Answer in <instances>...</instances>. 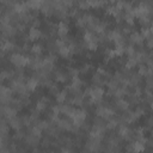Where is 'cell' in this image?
I'll list each match as a JSON object with an SVG mask.
<instances>
[{
	"label": "cell",
	"mask_w": 153,
	"mask_h": 153,
	"mask_svg": "<svg viewBox=\"0 0 153 153\" xmlns=\"http://www.w3.org/2000/svg\"><path fill=\"white\" fill-rule=\"evenodd\" d=\"M68 31H69V26H68L67 22L63 20V22H60L59 25H56V32H57V35L60 36V38L67 37Z\"/></svg>",
	"instance_id": "cell-1"
},
{
	"label": "cell",
	"mask_w": 153,
	"mask_h": 153,
	"mask_svg": "<svg viewBox=\"0 0 153 153\" xmlns=\"http://www.w3.org/2000/svg\"><path fill=\"white\" fill-rule=\"evenodd\" d=\"M41 36H42V31L39 30V27H33V26L30 27V30H29V32H27V38H29V41L36 42V41H38V39L41 38Z\"/></svg>",
	"instance_id": "cell-2"
},
{
	"label": "cell",
	"mask_w": 153,
	"mask_h": 153,
	"mask_svg": "<svg viewBox=\"0 0 153 153\" xmlns=\"http://www.w3.org/2000/svg\"><path fill=\"white\" fill-rule=\"evenodd\" d=\"M130 42L133 43V44H137V45H141L142 43H143V41H145V37L141 35V32H136V31H134V32H130Z\"/></svg>",
	"instance_id": "cell-3"
},
{
	"label": "cell",
	"mask_w": 153,
	"mask_h": 153,
	"mask_svg": "<svg viewBox=\"0 0 153 153\" xmlns=\"http://www.w3.org/2000/svg\"><path fill=\"white\" fill-rule=\"evenodd\" d=\"M129 105H130V103L128 100H126L124 98H117V100H116V108L120 109L121 111H127L129 109Z\"/></svg>",
	"instance_id": "cell-4"
},
{
	"label": "cell",
	"mask_w": 153,
	"mask_h": 153,
	"mask_svg": "<svg viewBox=\"0 0 153 153\" xmlns=\"http://www.w3.org/2000/svg\"><path fill=\"white\" fill-rule=\"evenodd\" d=\"M68 73H65V72H62V71H56L55 72V80L57 81V82H62V84H65L67 80H68Z\"/></svg>",
	"instance_id": "cell-5"
},
{
	"label": "cell",
	"mask_w": 153,
	"mask_h": 153,
	"mask_svg": "<svg viewBox=\"0 0 153 153\" xmlns=\"http://www.w3.org/2000/svg\"><path fill=\"white\" fill-rule=\"evenodd\" d=\"M55 99H56L57 103L63 104V103L67 100V91H66V90H62V91L59 90V91L55 93Z\"/></svg>",
	"instance_id": "cell-6"
},
{
	"label": "cell",
	"mask_w": 153,
	"mask_h": 153,
	"mask_svg": "<svg viewBox=\"0 0 153 153\" xmlns=\"http://www.w3.org/2000/svg\"><path fill=\"white\" fill-rule=\"evenodd\" d=\"M22 124H23V122H22V118L17 117V116L10 120V127H11V128H13L14 130L22 129Z\"/></svg>",
	"instance_id": "cell-7"
},
{
	"label": "cell",
	"mask_w": 153,
	"mask_h": 153,
	"mask_svg": "<svg viewBox=\"0 0 153 153\" xmlns=\"http://www.w3.org/2000/svg\"><path fill=\"white\" fill-rule=\"evenodd\" d=\"M30 51H31L33 55H41L42 51H43V45H42L41 43L36 42V43H33V44L30 47Z\"/></svg>",
	"instance_id": "cell-8"
},
{
	"label": "cell",
	"mask_w": 153,
	"mask_h": 153,
	"mask_svg": "<svg viewBox=\"0 0 153 153\" xmlns=\"http://www.w3.org/2000/svg\"><path fill=\"white\" fill-rule=\"evenodd\" d=\"M91 68H92V66H91L90 63H84V65L79 68V72H80V74H87Z\"/></svg>",
	"instance_id": "cell-9"
}]
</instances>
